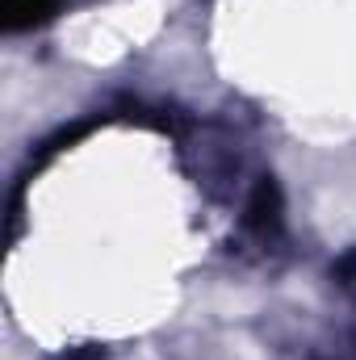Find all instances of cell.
Here are the masks:
<instances>
[{"instance_id":"6da1fadb","label":"cell","mask_w":356,"mask_h":360,"mask_svg":"<svg viewBox=\"0 0 356 360\" xmlns=\"http://www.w3.org/2000/svg\"><path fill=\"white\" fill-rule=\"evenodd\" d=\"M248 222H252V231H256L260 239H272V235L281 231V193H276L272 176H265L256 184L252 205H248Z\"/></svg>"},{"instance_id":"7a4b0ae2","label":"cell","mask_w":356,"mask_h":360,"mask_svg":"<svg viewBox=\"0 0 356 360\" xmlns=\"http://www.w3.org/2000/svg\"><path fill=\"white\" fill-rule=\"evenodd\" d=\"M55 8V0H4V25L8 30H25L34 21H42Z\"/></svg>"}]
</instances>
